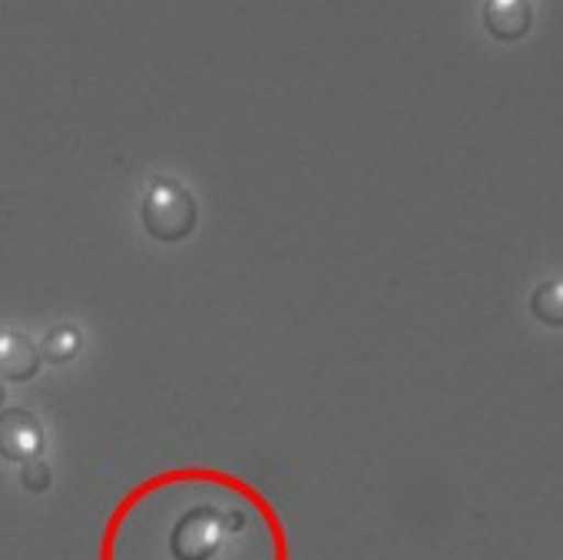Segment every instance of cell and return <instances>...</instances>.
Wrapping results in <instances>:
<instances>
[{
	"label": "cell",
	"mask_w": 563,
	"mask_h": 560,
	"mask_svg": "<svg viewBox=\"0 0 563 560\" xmlns=\"http://www.w3.org/2000/svg\"><path fill=\"white\" fill-rule=\"evenodd\" d=\"M100 560H292V550L255 484L219 468H173L123 494Z\"/></svg>",
	"instance_id": "1"
},
{
	"label": "cell",
	"mask_w": 563,
	"mask_h": 560,
	"mask_svg": "<svg viewBox=\"0 0 563 560\" xmlns=\"http://www.w3.org/2000/svg\"><path fill=\"white\" fill-rule=\"evenodd\" d=\"M140 216H143V229L153 239H159V242H183L196 229L199 206H196V196L179 179L163 176V179H156L146 189Z\"/></svg>",
	"instance_id": "2"
},
{
	"label": "cell",
	"mask_w": 563,
	"mask_h": 560,
	"mask_svg": "<svg viewBox=\"0 0 563 560\" xmlns=\"http://www.w3.org/2000/svg\"><path fill=\"white\" fill-rule=\"evenodd\" d=\"M47 435L34 411L27 408H0V458L8 461H34L44 454Z\"/></svg>",
	"instance_id": "3"
},
{
	"label": "cell",
	"mask_w": 563,
	"mask_h": 560,
	"mask_svg": "<svg viewBox=\"0 0 563 560\" xmlns=\"http://www.w3.org/2000/svg\"><path fill=\"white\" fill-rule=\"evenodd\" d=\"M533 24L530 0H487L484 8V28L494 41H520Z\"/></svg>",
	"instance_id": "4"
},
{
	"label": "cell",
	"mask_w": 563,
	"mask_h": 560,
	"mask_svg": "<svg viewBox=\"0 0 563 560\" xmlns=\"http://www.w3.org/2000/svg\"><path fill=\"white\" fill-rule=\"evenodd\" d=\"M41 349L24 332H0V378L31 382L41 372Z\"/></svg>",
	"instance_id": "5"
},
{
	"label": "cell",
	"mask_w": 563,
	"mask_h": 560,
	"mask_svg": "<svg viewBox=\"0 0 563 560\" xmlns=\"http://www.w3.org/2000/svg\"><path fill=\"white\" fill-rule=\"evenodd\" d=\"M80 349H84V336L77 326H54L41 342V359L51 365H67L80 355Z\"/></svg>",
	"instance_id": "6"
},
{
	"label": "cell",
	"mask_w": 563,
	"mask_h": 560,
	"mask_svg": "<svg viewBox=\"0 0 563 560\" xmlns=\"http://www.w3.org/2000/svg\"><path fill=\"white\" fill-rule=\"evenodd\" d=\"M530 312L550 329H563V283H543L530 296Z\"/></svg>",
	"instance_id": "7"
},
{
	"label": "cell",
	"mask_w": 563,
	"mask_h": 560,
	"mask_svg": "<svg viewBox=\"0 0 563 560\" xmlns=\"http://www.w3.org/2000/svg\"><path fill=\"white\" fill-rule=\"evenodd\" d=\"M51 481H54V471H51L47 461H41V458L24 461V468H21V484H24L31 494H44V491L51 487Z\"/></svg>",
	"instance_id": "8"
},
{
	"label": "cell",
	"mask_w": 563,
	"mask_h": 560,
	"mask_svg": "<svg viewBox=\"0 0 563 560\" xmlns=\"http://www.w3.org/2000/svg\"><path fill=\"white\" fill-rule=\"evenodd\" d=\"M4 398H8V388H4V382H0V408H4Z\"/></svg>",
	"instance_id": "9"
}]
</instances>
